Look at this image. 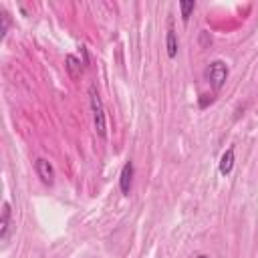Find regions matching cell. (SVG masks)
<instances>
[{"instance_id": "10", "label": "cell", "mask_w": 258, "mask_h": 258, "mask_svg": "<svg viewBox=\"0 0 258 258\" xmlns=\"http://www.w3.org/2000/svg\"><path fill=\"white\" fill-rule=\"evenodd\" d=\"M0 18H2V26H0V36H4V34H6V30H8V14H6L4 10H2Z\"/></svg>"}, {"instance_id": "4", "label": "cell", "mask_w": 258, "mask_h": 258, "mask_svg": "<svg viewBox=\"0 0 258 258\" xmlns=\"http://www.w3.org/2000/svg\"><path fill=\"white\" fill-rule=\"evenodd\" d=\"M131 183H133V163L131 161H125V165L121 169V175H119V187H121V191L125 196H129Z\"/></svg>"}, {"instance_id": "6", "label": "cell", "mask_w": 258, "mask_h": 258, "mask_svg": "<svg viewBox=\"0 0 258 258\" xmlns=\"http://www.w3.org/2000/svg\"><path fill=\"white\" fill-rule=\"evenodd\" d=\"M232 167H234V147H228L220 157V173L228 175L232 171Z\"/></svg>"}, {"instance_id": "11", "label": "cell", "mask_w": 258, "mask_h": 258, "mask_svg": "<svg viewBox=\"0 0 258 258\" xmlns=\"http://www.w3.org/2000/svg\"><path fill=\"white\" fill-rule=\"evenodd\" d=\"M196 258H208V256H206V254H200V256H196Z\"/></svg>"}, {"instance_id": "5", "label": "cell", "mask_w": 258, "mask_h": 258, "mask_svg": "<svg viewBox=\"0 0 258 258\" xmlns=\"http://www.w3.org/2000/svg\"><path fill=\"white\" fill-rule=\"evenodd\" d=\"M10 214H12V210H10V202H4V204H2V216H0V238H2V240H6V236H8Z\"/></svg>"}, {"instance_id": "1", "label": "cell", "mask_w": 258, "mask_h": 258, "mask_svg": "<svg viewBox=\"0 0 258 258\" xmlns=\"http://www.w3.org/2000/svg\"><path fill=\"white\" fill-rule=\"evenodd\" d=\"M89 97H91V111H93V123H95V129L99 133V137H107V117H105V107H103V101L95 89V85L89 89Z\"/></svg>"}, {"instance_id": "9", "label": "cell", "mask_w": 258, "mask_h": 258, "mask_svg": "<svg viewBox=\"0 0 258 258\" xmlns=\"http://www.w3.org/2000/svg\"><path fill=\"white\" fill-rule=\"evenodd\" d=\"M179 8H181V18H183V20H187V18H189V14H191V12H194V8H196V2H194V0L179 2Z\"/></svg>"}, {"instance_id": "3", "label": "cell", "mask_w": 258, "mask_h": 258, "mask_svg": "<svg viewBox=\"0 0 258 258\" xmlns=\"http://www.w3.org/2000/svg\"><path fill=\"white\" fill-rule=\"evenodd\" d=\"M34 167H36V173H38V177H40V181L44 185H52L54 183V169H52V165H50L48 159L38 157L36 163H34Z\"/></svg>"}, {"instance_id": "8", "label": "cell", "mask_w": 258, "mask_h": 258, "mask_svg": "<svg viewBox=\"0 0 258 258\" xmlns=\"http://www.w3.org/2000/svg\"><path fill=\"white\" fill-rule=\"evenodd\" d=\"M64 62H67V69H69L71 77L77 79V77L81 75V60H79L75 54H67V56H64Z\"/></svg>"}, {"instance_id": "2", "label": "cell", "mask_w": 258, "mask_h": 258, "mask_svg": "<svg viewBox=\"0 0 258 258\" xmlns=\"http://www.w3.org/2000/svg\"><path fill=\"white\" fill-rule=\"evenodd\" d=\"M208 79L214 91H220L228 79V67L224 60H212L208 67Z\"/></svg>"}, {"instance_id": "7", "label": "cell", "mask_w": 258, "mask_h": 258, "mask_svg": "<svg viewBox=\"0 0 258 258\" xmlns=\"http://www.w3.org/2000/svg\"><path fill=\"white\" fill-rule=\"evenodd\" d=\"M165 48H167V56H169V58H175V54H177V38H175V30H173L171 26L167 28Z\"/></svg>"}]
</instances>
